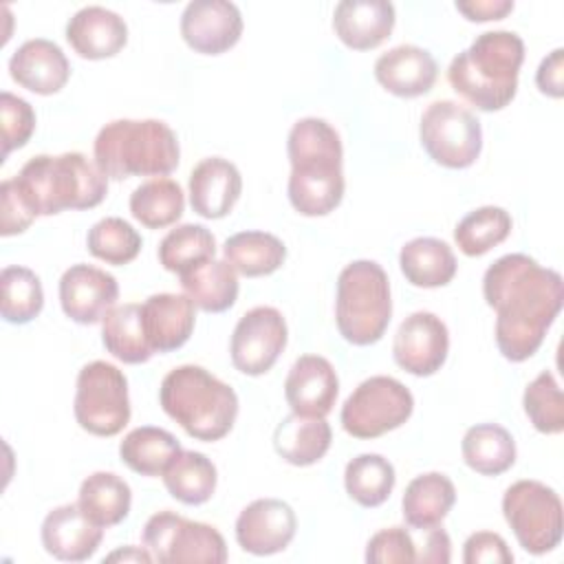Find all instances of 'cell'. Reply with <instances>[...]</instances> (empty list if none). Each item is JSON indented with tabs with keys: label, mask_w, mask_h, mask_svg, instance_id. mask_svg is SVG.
<instances>
[{
	"label": "cell",
	"mask_w": 564,
	"mask_h": 564,
	"mask_svg": "<svg viewBox=\"0 0 564 564\" xmlns=\"http://www.w3.org/2000/svg\"><path fill=\"white\" fill-rule=\"evenodd\" d=\"M93 154L106 178L123 181L172 174L181 148L174 130L159 119H115L97 132Z\"/></svg>",
	"instance_id": "obj_6"
},
{
	"label": "cell",
	"mask_w": 564,
	"mask_h": 564,
	"mask_svg": "<svg viewBox=\"0 0 564 564\" xmlns=\"http://www.w3.org/2000/svg\"><path fill=\"white\" fill-rule=\"evenodd\" d=\"M295 529L297 518L291 505L278 498H258L240 511L236 542L251 555H273L291 544Z\"/></svg>",
	"instance_id": "obj_16"
},
{
	"label": "cell",
	"mask_w": 564,
	"mask_h": 564,
	"mask_svg": "<svg viewBox=\"0 0 564 564\" xmlns=\"http://www.w3.org/2000/svg\"><path fill=\"white\" fill-rule=\"evenodd\" d=\"M449 333L441 317L427 311L408 315L394 335L392 355L399 368L414 377L438 372L447 359Z\"/></svg>",
	"instance_id": "obj_14"
},
{
	"label": "cell",
	"mask_w": 564,
	"mask_h": 564,
	"mask_svg": "<svg viewBox=\"0 0 564 564\" xmlns=\"http://www.w3.org/2000/svg\"><path fill=\"white\" fill-rule=\"evenodd\" d=\"M0 128H2V159L13 150L24 148L35 130V112L31 104L13 93H0Z\"/></svg>",
	"instance_id": "obj_43"
},
{
	"label": "cell",
	"mask_w": 564,
	"mask_h": 564,
	"mask_svg": "<svg viewBox=\"0 0 564 564\" xmlns=\"http://www.w3.org/2000/svg\"><path fill=\"white\" fill-rule=\"evenodd\" d=\"M194 302L185 293H154L141 304L143 330L154 352L181 348L196 324Z\"/></svg>",
	"instance_id": "obj_24"
},
{
	"label": "cell",
	"mask_w": 564,
	"mask_h": 564,
	"mask_svg": "<svg viewBox=\"0 0 564 564\" xmlns=\"http://www.w3.org/2000/svg\"><path fill=\"white\" fill-rule=\"evenodd\" d=\"M366 562H370V564L416 562V544L403 527L381 529L366 544Z\"/></svg>",
	"instance_id": "obj_44"
},
{
	"label": "cell",
	"mask_w": 564,
	"mask_h": 564,
	"mask_svg": "<svg viewBox=\"0 0 564 564\" xmlns=\"http://www.w3.org/2000/svg\"><path fill=\"white\" fill-rule=\"evenodd\" d=\"M333 441V430L326 419L300 416L291 412L273 432V447L289 465L308 467L324 458Z\"/></svg>",
	"instance_id": "obj_27"
},
{
	"label": "cell",
	"mask_w": 564,
	"mask_h": 564,
	"mask_svg": "<svg viewBox=\"0 0 564 564\" xmlns=\"http://www.w3.org/2000/svg\"><path fill=\"white\" fill-rule=\"evenodd\" d=\"M511 225L513 223L507 209L485 205L458 220L454 229V240L465 256H485L489 249L507 240V236L511 234Z\"/></svg>",
	"instance_id": "obj_39"
},
{
	"label": "cell",
	"mask_w": 564,
	"mask_h": 564,
	"mask_svg": "<svg viewBox=\"0 0 564 564\" xmlns=\"http://www.w3.org/2000/svg\"><path fill=\"white\" fill-rule=\"evenodd\" d=\"M33 220H35V214H31V209L18 196L15 187L11 185V178L2 181V185H0V234L4 238L22 234L31 227Z\"/></svg>",
	"instance_id": "obj_46"
},
{
	"label": "cell",
	"mask_w": 564,
	"mask_h": 564,
	"mask_svg": "<svg viewBox=\"0 0 564 564\" xmlns=\"http://www.w3.org/2000/svg\"><path fill=\"white\" fill-rule=\"evenodd\" d=\"M117 278L93 264H73L59 278V304L77 324H97L115 308Z\"/></svg>",
	"instance_id": "obj_17"
},
{
	"label": "cell",
	"mask_w": 564,
	"mask_h": 564,
	"mask_svg": "<svg viewBox=\"0 0 564 564\" xmlns=\"http://www.w3.org/2000/svg\"><path fill=\"white\" fill-rule=\"evenodd\" d=\"M392 317L390 280L375 260H355L337 278L335 322L339 335L355 346L379 341Z\"/></svg>",
	"instance_id": "obj_7"
},
{
	"label": "cell",
	"mask_w": 564,
	"mask_h": 564,
	"mask_svg": "<svg viewBox=\"0 0 564 564\" xmlns=\"http://www.w3.org/2000/svg\"><path fill=\"white\" fill-rule=\"evenodd\" d=\"M181 452V443L163 427L141 425L123 436L119 456L126 467L141 476H163L170 460Z\"/></svg>",
	"instance_id": "obj_35"
},
{
	"label": "cell",
	"mask_w": 564,
	"mask_h": 564,
	"mask_svg": "<svg viewBox=\"0 0 564 564\" xmlns=\"http://www.w3.org/2000/svg\"><path fill=\"white\" fill-rule=\"evenodd\" d=\"M463 460L482 476H500L516 463V441L498 423L471 425L460 443Z\"/></svg>",
	"instance_id": "obj_32"
},
{
	"label": "cell",
	"mask_w": 564,
	"mask_h": 564,
	"mask_svg": "<svg viewBox=\"0 0 564 564\" xmlns=\"http://www.w3.org/2000/svg\"><path fill=\"white\" fill-rule=\"evenodd\" d=\"M159 401L172 421L192 438L205 443L227 436L238 416L234 388L194 364L178 366L163 377Z\"/></svg>",
	"instance_id": "obj_5"
},
{
	"label": "cell",
	"mask_w": 564,
	"mask_h": 564,
	"mask_svg": "<svg viewBox=\"0 0 564 564\" xmlns=\"http://www.w3.org/2000/svg\"><path fill=\"white\" fill-rule=\"evenodd\" d=\"M185 209V196L174 178L156 176L141 183L130 194V214L148 229L174 225Z\"/></svg>",
	"instance_id": "obj_36"
},
{
	"label": "cell",
	"mask_w": 564,
	"mask_h": 564,
	"mask_svg": "<svg viewBox=\"0 0 564 564\" xmlns=\"http://www.w3.org/2000/svg\"><path fill=\"white\" fill-rule=\"evenodd\" d=\"M419 139L430 159L449 170L474 165L482 150L480 121L469 108L452 99H441L425 108Z\"/></svg>",
	"instance_id": "obj_11"
},
{
	"label": "cell",
	"mask_w": 564,
	"mask_h": 564,
	"mask_svg": "<svg viewBox=\"0 0 564 564\" xmlns=\"http://www.w3.org/2000/svg\"><path fill=\"white\" fill-rule=\"evenodd\" d=\"M438 75L430 51L414 44H399L375 62V79L397 97H421L432 90Z\"/></svg>",
	"instance_id": "obj_22"
},
{
	"label": "cell",
	"mask_w": 564,
	"mask_h": 564,
	"mask_svg": "<svg viewBox=\"0 0 564 564\" xmlns=\"http://www.w3.org/2000/svg\"><path fill=\"white\" fill-rule=\"evenodd\" d=\"M178 278L185 295L205 313H223L238 300V273L227 260H205Z\"/></svg>",
	"instance_id": "obj_29"
},
{
	"label": "cell",
	"mask_w": 564,
	"mask_h": 564,
	"mask_svg": "<svg viewBox=\"0 0 564 564\" xmlns=\"http://www.w3.org/2000/svg\"><path fill=\"white\" fill-rule=\"evenodd\" d=\"M397 22L388 0H341L333 13L335 35L352 51L377 48L390 37Z\"/></svg>",
	"instance_id": "obj_23"
},
{
	"label": "cell",
	"mask_w": 564,
	"mask_h": 564,
	"mask_svg": "<svg viewBox=\"0 0 564 564\" xmlns=\"http://www.w3.org/2000/svg\"><path fill=\"white\" fill-rule=\"evenodd\" d=\"M0 311L9 324H29L44 306L42 282L35 271L26 267H4L0 273Z\"/></svg>",
	"instance_id": "obj_40"
},
{
	"label": "cell",
	"mask_w": 564,
	"mask_h": 564,
	"mask_svg": "<svg viewBox=\"0 0 564 564\" xmlns=\"http://www.w3.org/2000/svg\"><path fill=\"white\" fill-rule=\"evenodd\" d=\"M463 562L465 564H480V562L511 564L513 553L509 551L502 535L494 531H476L463 544Z\"/></svg>",
	"instance_id": "obj_45"
},
{
	"label": "cell",
	"mask_w": 564,
	"mask_h": 564,
	"mask_svg": "<svg viewBox=\"0 0 564 564\" xmlns=\"http://www.w3.org/2000/svg\"><path fill=\"white\" fill-rule=\"evenodd\" d=\"M286 322L273 306L247 311L231 335V364L249 377H260L273 368L286 346Z\"/></svg>",
	"instance_id": "obj_13"
},
{
	"label": "cell",
	"mask_w": 564,
	"mask_h": 564,
	"mask_svg": "<svg viewBox=\"0 0 564 564\" xmlns=\"http://www.w3.org/2000/svg\"><path fill=\"white\" fill-rule=\"evenodd\" d=\"M152 553L148 549H141V546H123V549H117L112 551L110 555H106V562H152Z\"/></svg>",
	"instance_id": "obj_50"
},
{
	"label": "cell",
	"mask_w": 564,
	"mask_h": 564,
	"mask_svg": "<svg viewBox=\"0 0 564 564\" xmlns=\"http://www.w3.org/2000/svg\"><path fill=\"white\" fill-rule=\"evenodd\" d=\"M11 185L35 218L64 209H90L108 194V178L82 152L37 154L22 165Z\"/></svg>",
	"instance_id": "obj_3"
},
{
	"label": "cell",
	"mask_w": 564,
	"mask_h": 564,
	"mask_svg": "<svg viewBox=\"0 0 564 564\" xmlns=\"http://www.w3.org/2000/svg\"><path fill=\"white\" fill-rule=\"evenodd\" d=\"M502 516L518 544L531 555H544L562 542L564 511L555 489L540 480H518L502 496Z\"/></svg>",
	"instance_id": "obj_8"
},
{
	"label": "cell",
	"mask_w": 564,
	"mask_h": 564,
	"mask_svg": "<svg viewBox=\"0 0 564 564\" xmlns=\"http://www.w3.org/2000/svg\"><path fill=\"white\" fill-rule=\"evenodd\" d=\"M456 11H460L471 22H489L502 20L507 13L513 11L511 0H469L456 2Z\"/></svg>",
	"instance_id": "obj_48"
},
{
	"label": "cell",
	"mask_w": 564,
	"mask_h": 564,
	"mask_svg": "<svg viewBox=\"0 0 564 564\" xmlns=\"http://www.w3.org/2000/svg\"><path fill=\"white\" fill-rule=\"evenodd\" d=\"M397 482L394 467L381 454H359L344 471L346 494L361 507L372 509L383 505Z\"/></svg>",
	"instance_id": "obj_37"
},
{
	"label": "cell",
	"mask_w": 564,
	"mask_h": 564,
	"mask_svg": "<svg viewBox=\"0 0 564 564\" xmlns=\"http://www.w3.org/2000/svg\"><path fill=\"white\" fill-rule=\"evenodd\" d=\"M77 505L101 529L123 522L130 513V485L112 471H95L79 485Z\"/></svg>",
	"instance_id": "obj_31"
},
{
	"label": "cell",
	"mask_w": 564,
	"mask_h": 564,
	"mask_svg": "<svg viewBox=\"0 0 564 564\" xmlns=\"http://www.w3.org/2000/svg\"><path fill=\"white\" fill-rule=\"evenodd\" d=\"M181 35L200 55H220L238 44L242 15L227 0H194L181 13Z\"/></svg>",
	"instance_id": "obj_15"
},
{
	"label": "cell",
	"mask_w": 564,
	"mask_h": 564,
	"mask_svg": "<svg viewBox=\"0 0 564 564\" xmlns=\"http://www.w3.org/2000/svg\"><path fill=\"white\" fill-rule=\"evenodd\" d=\"M73 412L93 436H115L130 421L126 375L108 361H90L77 375Z\"/></svg>",
	"instance_id": "obj_9"
},
{
	"label": "cell",
	"mask_w": 564,
	"mask_h": 564,
	"mask_svg": "<svg viewBox=\"0 0 564 564\" xmlns=\"http://www.w3.org/2000/svg\"><path fill=\"white\" fill-rule=\"evenodd\" d=\"M223 258L236 273L245 278H262L284 264L286 247L269 231H240L225 240Z\"/></svg>",
	"instance_id": "obj_30"
},
{
	"label": "cell",
	"mask_w": 564,
	"mask_h": 564,
	"mask_svg": "<svg viewBox=\"0 0 564 564\" xmlns=\"http://www.w3.org/2000/svg\"><path fill=\"white\" fill-rule=\"evenodd\" d=\"M339 392V379L333 364L319 355H302L291 366L284 381V397L291 412L300 416L326 419Z\"/></svg>",
	"instance_id": "obj_18"
},
{
	"label": "cell",
	"mask_w": 564,
	"mask_h": 564,
	"mask_svg": "<svg viewBox=\"0 0 564 564\" xmlns=\"http://www.w3.org/2000/svg\"><path fill=\"white\" fill-rule=\"evenodd\" d=\"M414 410L412 392L394 377L361 381L341 405V427L355 438H377L401 427Z\"/></svg>",
	"instance_id": "obj_12"
},
{
	"label": "cell",
	"mask_w": 564,
	"mask_h": 564,
	"mask_svg": "<svg viewBox=\"0 0 564 564\" xmlns=\"http://www.w3.org/2000/svg\"><path fill=\"white\" fill-rule=\"evenodd\" d=\"M9 75L18 86L35 95H53L66 86L70 77V64L55 42L35 37L26 40L11 55Z\"/></svg>",
	"instance_id": "obj_21"
},
{
	"label": "cell",
	"mask_w": 564,
	"mask_h": 564,
	"mask_svg": "<svg viewBox=\"0 0 564 564\" xmlns=\"http://www.w3.org/2000/svg\"><path fill=\"white\" fill-rule=\"evenodd\" d=\"M456 502L454 482L441 471H427L412 478L403 491L401 511L408 527L430 531L438 527Z\"/></svg>",
	"instance_id": "obj_26"
},
{
	"label": "cell",
	"mask_w": 564,
	"mask_h": 564,
	"mask_svg": "<svg viewBox=\"0 0 564 564\" xmlns=\"http://www.w3.org/2000/svg\"><path fill=\"white\" fill-rule=\"evenodd\" d=\"M143 546L161 564L227 562V544L216 527L187 520L170 509L148 518L143 527Z\"/></svg>",
	"instance_id": "obj_10"
},
{
	"label": "cell",
	"mask_w": 564,
	"mask_h": 564,
	"mask_svg": "<svg viewBox=\"0 0 564 564\" xmlns=\"http://www.w3.org/2000/svg\"><path fill=\"white\" fill-rule=\"evenodd\" d=\"M286 152L291 161L289 200L302 216H326L344 198V148L339 132L324 119L293 123Z\"/></svg>",
	"instance_id": "obj_2"
},
{
	"label": "cell",
	"mask_w": 564,
	"mask_h": 564,
	"mask_svg": "<svg viewBox=\"0 0 564 564\" xmlns=\"http://www.w3.org/2000/svg\"><path fill=\"white\" fill-rule=\"evenodd\" d=\"M485 302L496 311V344L505 359L527 361L562 311L564 286L555 269L524 253L498 258L482 275Z\"/></svg>",
	"instance_id": "obj_1"
},
{
	"label": "cell",
	"mask_w": 564,
	"mask_h": 564,
	"mask_svg": "<svg viewBox=\"0 0 564 564\" xmlns=\"http://www.w3.org/2000/svg\"><path fill=\"white\" fill-rule=\"evenodd\" d=\"M452 560V542H449V535L434 527L430 529L427 533V540H425V549L421 553H416V562H434V564H445Z\"/></svg>",
	"instance_id": "obj_49"
},
{
	"label": "cell",
	"mask_w": 564,
	"mask_h": 564,
	"mask_svg": "<svg viewBox=\"0 0 564 564\" xmlns=\"http://www.w3.org/2000/svg\"><path fill=\"white\" fill-rule=\"evenodd\" d=\"M522 62L524 42L518 33L485 31L452 59L447 79L465 101L482 112H494L516 97Z\"/></svg>",
	"instance_id": "obj_4"
},
{
	"label": "cell",
	"mask_w": 564,
	"mask_h": 564,
	"mask_svg": "<svg viewBox=\"0 0 564 564\" xmlns=\"http://www.w3.org/2000/svg\"><path fill=\"white\" fill-rule=\"evenodd\" d=\"M531 425L542 434H560L564 430V394L551 370H542L522 397Z\"/></svg>",
	"instance_id": "obj_42"
},
{
	"label": "cell",
	"mask_w": 564,
	"mask_h": 564,
	"mask_svg": "<svg viewBox=\"0 0 564 564\" xmlns=\"http://www.w3.org/2000/svg\"><path fill=\"white\" fill-rule=\"evenodd\" d=\"M216 465L194 449H181L163 471L167 494L189 507L207 502L216 491Z\"/></svg>",
	"instance_id": "obj_33"
},
{
	"label": "cell",
	"mask_w": 564,
	"mask_h": 564,
	"mask_svg": "<svg viewBox=\"0 0 564 564\" xmlns=\"http://www.w3.org/2000/svg\"><path fill=\"white\" fill-rule=\"evenodd\" d=\"M399 267L412 286L436 289L454 280L458 262L447 242L423 236L401 247Z\"/></svg>",
	"instance_id": "obj_28"
},
{
	"label": "cell",
	"mask_w": 564,
	"mask_h": 564,
	"mask_svg": "<svg viewBox=\"0 0 564 564\" xmlns=\"http://www.w3.org/2000/svg\"><path fill=\"white\" fill-rule=\"evenodd\" d=\"M216 256V238L205 225L185 223L170 229L159 245V262L165 271L183 275Z\"/></svg>",
	"instance_id": "obj_38"
},
{
	"label": "cell",
	"mask_w": 564,
	"mask_h": 564,
	"mask_svg": "<svg viewBox=\"0 0 564 564\" xmlns=\"http://www.w3.org/2000/svg\"><path fill=\"white\" fill-rule=\"evenodd\" d=\"M40 535L42 546L55 560L84 562L97 553L104 529L95 524L77 502H70L46 513Z\"/></svg>",
	"instance_id": "obj_19"
},
{
	"label": "cell",
	"mask_w": 564,
	"mask_h": 564,
	"mask_svg": "<svg viewBox=\"0 0 564 564\" xmlns=\"http://www.w3.org/2000/svg\"><path fill=\"white\" fill-rule=\"evenodd\" d=\"M242 192L238 167L223 156H207L189 172L192 209L209 220L227 216Z\"/></svg>",
	"instance_id": "obj_20"
},
{
	"label": "cell",
	"mask_w": 564,
	"mask_h": 564,
	"mask_svg": "<svg viewBox=\"0 0 564 564\" xmlns=\"http://www.w3.org/2000/svg\"><path fill=\"white\" fill-rule=\"evenodd\" d=\"M66 40L84 59L115 57L128 42L126 20L106 7H84L66 24Z\"/></svg>",
	"instance_id": "obj_25"
},
{
	"label": "cell",
	"mask_w": 564,
	"mask_h": 564,
	"mask_svg": "<svg viewBox=\"0 0 564 564\" xmlns=\"http://www.w3.org/2000/svg\"><path fill=\"white\" fill-rule=\"evenodd\" d=\"M535 84L540 93L560 99L564 95V51L555 48L549 57H544L535 73Z\"/></svg>",
	"instance_id": "obj_47"
},
{
	"label": "cell",
	"mask_w": 564,
	"mask_h": 564,
	"mask_svg": "<svg viewBox=\"0 0 564 564\" xmlns=\"http://www.w3.org/2000/svg\"><path fill=\"white\" fill-rule=\"evenodd\" d=\"M101 341L115 359L123 364H145L154 350L143 330L141 304L128 302L108 311L101 319Z\"/></svg>",
	"instance_id": "obj_34"
},
{
	"label": "cell",
	"mask_w": 564,
	"mask_h": 564,
	"mask_svg": "<svg viewBox=\"0 0 564 564\" xmlns=\"http://www.w3.org/2000/svg\"><path fill=\"white\" fill-rule=\"evenodd\" d=\"M86 247L97 260H101L106 264L123 267L139 256L143 240H141L139 231L128 220H123L119 216H108V218L97 220L88 229Z\"/></svg>",
	"instance_id": "obj_41"
}]
</instances>
